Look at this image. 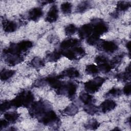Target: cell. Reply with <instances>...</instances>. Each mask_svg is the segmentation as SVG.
<instances>
[{"label": "cell", "mask_w": 131, "mask_h": 131, "mask_svg": "<svg viewBox=\"0 0 131 131\" xmlns=\"http://www.w3.org/2000/svg\"><path fill=\"white\" fill-rule=\"evenodd\" d=\"M34 99V95L31 91L24 90L11 101L13 107H28L33 103Z\"/></svg>", "instance_id": "cell-1"}, {"label": "cell", "mask_w": 131, "mask_h": 131, "mask_svg": "<svg viewBox=\"0 0 131 131\" xmlns=\"http://www.w3.org/2000/svg\"><path fill=\"white\" fill-rule=\"evenodd\" d=\"M33 46L32 41L28 40H22L16 43H11L9 47L3 50V55L6 54H19L26 52Z\"/></svg>", "instance_id": "cell-2"}, {"label": "cell", "mask_w": 131, "mask_h": 131, "mask_svg": "<svg viewBox=\"0 0 131 131\" xmlns=\"http://www.w3.org/2000/svg\"><path fill=\"white\" fill-rule=\"evenodd\" d=\"M48 103L42 100L33 102L29 108V114L33 118H39L48 110H50Z\"/></svg>", "instance_id": "cell-3"}, {"label": "cell", "mask_w": 131, "mask_h": 131, "mask_svg": "<svg viewBox=\"0 0 131 131\" xmlns=\"http://www.w3.org/2000/svg\"><path fill=\"white\" fill-rule=\"evenodd\" d=\"M60 52L61 55L71 60L79 59L82 58L86 54L84 49L80 46L69 49L60 50Z\"/></svg>", "instance_id": "cell-4"}, {"label": "cell", "mask_w": 131, "mask_h": 131, "mask_svg": "<svg viewBox=\"0 0 131 131\" xmlns=\"http://www.w3.org/2000/svg\"><path fill=\"white\" fill-rule=\"evenodd\" d=\"M105 79L101 77H96L84 83V88L86 92L89 94H94L100 89L105 82Z\"/></svg>", "instance_id": "cell-5"}, {"label": "cell", "mask_w": 131, "mask_h": 131, "mask_svg": "<svg viewBox=\"0 0 131 131\" xmlns=\"http://www.w3.org/2000/svg\"><path fill=\"white\" fill-rule=\"evenodd\" d=\"M77 89V85L73 82L63 83L62 86L56 91L58 95H66L70 99H74Z\"/></svg>", "instance_id": "cell-6"}, {"label": "cell", "mask_w": 131, "mask_h": 131, "mask_svg": "<svg viewBox=\"0 0 131 131\" xmlns=\"http://www.w3.org/2000/svg\"><path fill=\"white\" fill-rule=\"evenodd\" d=\"M39 119L41 123L47 126H53L59 122V118L56 113L50 109L48 110Z\"/></svg>", "instance_id": "cell-7"}, {"label": "cell", "mask_w": 131, "mask_h": 131, "mask_svg": "<svg viewBox=\"0 0 131 131\" xmlns=\"http://www.w3.org/2000/svg\"><path fill=\"white\" fill-rule=\"evenodd\" d=\"M91 24L93 26V34L98 36H100L106 33L108 30L107 25L100 19H95L92 20Z\"/></svg>", "instance_id": "cell-8"}, {"label": "cell", "mask_w": 131, "mask_h": 131, "mask_svg": "<svg viewBox=\"0 0 131 131\" xmlns=\"http://www.w3.org/2000/svg\"><path fill=\"white\" fill-rule=\"evenodd\" d=\"M5 57V61L10 66H14L17 65L24 60V58L22 55L19 54H6L4 55Z\"/></svg>", "instance_id": "cell-9"}, {"label": "cell", "mask_w": 131, "mask_h": 131, "mask_svg": "<svg viewBox=\"0 0 131 131\" xmlns=\"http://www.w3.org/2000/svg\"><path fill=\"white\" fill-rule=\"evenodd\" d=\"M60 78L58 76H49L44 80L46 83H48L51 87L58 91L63 85V82L60 80Z\"/></svg>", "instance_id": "cell-10"}, {"label": "cell", "mask_w": 131, "mask_h": 131, "mask_svg": "<svg viewBox=\"0 0 131 131\" xmlns=\"http://www.w3.org/2000/svg\"><path fill=\"white\" fill-rule=\"evenodd\" d=\"M93 33V26L91 23L86 24L82 25L78 30L79 37L82 39L89 37Z\"/></svg>", "instance_id": "cell-11"}, {"label": "cell", "mask_w": 131, "mask_h": 131, "mask_svg": "<svg viewBox=\"0 0 131 131\" xmlns=\"http://www.w3.org/2000/svg\"><path fill=\"white\" fill-rule=\"evenodd\" d=\"M58 17V10L56 5H53L49 10L46 17V21L49 23L55 22Z\"/></svg>", "instance_id": "cell-12"}, {"label": "cell", "mask_w": 131, "mask_h": 131, "mask_svg": "<svg viewBox=\"0 0 131 131\" xmlns=\"http://www.w3.org/2000/svg\"><path fill=\"white\" fill-rule=\"evenodd\" d=\"M80 41L77 38H68L63 40L60 44V50H66L80 46Z\"/></svg>", "instance_id": "cell-13"}, {"label": "cell", "mask_w": 131, "mask_h": 131, "mask_svg": "<svg viewBox=\"0 0 131 131\" xmlns=\"http://www.w3.org/2000/svg\"><path fill=\"white\" fill-rule=\"evenodd\" d=\"M117 104L116 102L111 99H106L103 101L100 105V109L103 113L110 112L116 107Z\"/></svg>", "instance_id": "cell-14"}, {"label": "cell", "mask_w": 131, "mask_h": 131, "mask_svg": "<svg viewBox=\"0 0 131 131\" xmlns=\"http://www.w3.org/2000/svg\"><path fill=\"white\" fill-rule=\"evenodd\" d=\"M101 49L107 53H114L118 50L117 45L114 41L105 40L100 45Z\"/></svg>", "instance_id": "cell-15"}, {"label": "cell", "mask_w": 131, "mask_h": 131, "mask_svg": "<svg viewBox=\"0 0 131 131\" xmlns=\"http://www.w3.org/2000/svg\"><path fill=\"white\" fill-rule=\"evenodd\" d=\"M79 76L80 73L78 70L73 67L67 69L58 75L60 78H62L64 77H69L70 78H75L79 77Z\"/></svg>", "instance_id": "cell-16"}, {"label": "cell", "mask_w": 131, "mask_h": 131, "mask_svg": "<svg viewBox=\"0 0 131 131\" xmlns=\"http://www.w3.org/2000/svg\"><path fill=\"white\" fill-rule=\"evenodd\" d=\"M43 11L40 8L35 7L31 9L28 13V17L30 20L36 21L42 16Z\"/></svg>", "instance_id": "cell-17"}, {"label": "cell", "mask_w": 131, "mask_h": 131, "mask_svg": "<svg viewBox=\"0 0 131 131\" xmlns=\"http://www.w3.org/2000/svg\"><path fill=\"white\" fill-rule=\"evenodd\" d=\"M17 28L16 23L9 20H4L3 21V28L5 32L7 33H12L14 32Z\"/></svg>", "instance_id": "cell-18"}, {"label": "cell", "mask_w": 131, "mask_h": 131, "mask_svg": "<svg viewBox=\"0 0 131 131\" xmlns=\"http://www.w3.org/2000/svg\"><path fill=\"white\" fill-rule=\"evenodd\" d=\"M116 78L122 81H127L130 78V66L129 64L125 69V71L123 72L118 74L116 75Z\"/></svg>", "instance_id": "cell-19"}, {"label": "cell", "mask_w": 131, "mask_h": 131, "mask_svg": "<svg viewBox=\"0 0 131 131\" xmlns=\"http://www.w3.org/2000/svg\"><path fill=\"white\" fill-rule=\"evenodd\" d=\"M78 112V107L74 104H71L63 110L62 113L66 115L72 116L76 115Z\"/></svg>", "instance_id": "cell-20"}, {"label": "cell", "mask_w": 131, "mask_h": 131, "mask_svg": "<svg viewBox=\"0 0 131 131\" xmlns=\"http://www.w3.org/2000/svg\"><path fill=\"white\" fill-rule=\"evenodd\" d=\"M61 56L60 51L55 50L48 53L46 56V59L50 62H56L61 58Z\"/></svg>", "instance_id": "cell-21"}, {"label": "cell", "mask_w": 131, "mask_h": 131, "mask_svg": "<svg viewBox=\"0 0 131 131\" xmlns=\"http://www.w3.org/2000/svg\"><path fill=\"white\" fill-rule=\"evenodd\" d=\"M19 114L17 112H9L4 114V118L6 120L11 123L15 122L18 119Z\"/></svg>", "instance_id": "cell-22"}, {"label": "cell", "mask_w": 131, "mask_h": 131, "mask_svg": "<svg viewBox=\"0 0 131 131\" xmlns=\"http://www.w3.org/2000/svg\"><path fill=\"white\" fill-rule=\"evenodd\" d=\"M29 64L35 69H38L45 66V62L41 58L38 57H35L30 61Z\"/></svg>", "instance_id": "cell-23"}, {"label": "cell", "mask_w": 131, "mask_h": 131, "mask_svg": "<svg viewBox=\"0 0 131 131\" xmlns=\"http://www.w3.org/2000/svg\"><path fill=\"white\" fill-rule=\"evenodd\" d=\"M15 73V71L12 70L3 69L1 72V79L2 81H6L12 77Z\"/></svg>", "instance_id": "cell-24"}, {"label": "cell", "mask_w": 131, "mask_h": 131, "mask_svg": "<svg viewBox=\"0 0 131 131\" xmlns=\"http://www.w3.org/2000/svg\"><path fill=\"white\" fill-rule=\"evenodd\" d=\"M83 110L87 114L91 115H93L97 113V112L98 111L99 108L97 106L91 103L85 104L83 107Z\"/></svg>", "instance_id": "cell-25"}, {"label": "cell", "mask_w": 131, "mask_h": 131, "mask_svg": "<svg viewBox=\"0 0 131 131\" xmlns=\"http://www.w3.org/2000/svg\"><path fill=\"white\" fill-rule=\"evenodd\" d=\"M130 6V2L128 1H119L116 6L117 12L125 11L127 10Z\"/></svg>", "instance_id": "cell-26"}, {"label": "cell", "mask_w": 131, "mask_h": 131, "mask_svg": "<svg viewBox=\"0 0 131 131\" xmlns=\"http://www.w3.org/2000/svg\"><path fill=\"white\" fill-rule=\"evenodd\" d=\"M79 99L84 104H87L92 102L93 97L88 93H81L79 95Z\"/></svg>", "instance_id": "cell-27"}, {"label": "cell", "mask_w": 131, "mask_h": 131, "mask_svg": "<svg viewBox=\"0 0 131 131\" xmlns=\"http://www.w3.org/2000/svg\"><path fill=\"white\" fill-rule=\"evenodd\" d=\"M98 68L99 71H100L101 72L104 73H108L112 70V69H113L111 64L108 61L98 64Z\"/></svg>", "instance_id": "cell-28"}, {"label": "cell", "mask_w": 131, "mask_h": 131, "mask_svg": "<svg viewBox=\"0 0 131 131\" xmlns=\"http://www.w3.org/2000/svg\"><path fill=\"white\" fill-rule=\"evenodd\" d=\"M72 4L68 2H65L62 3L60 6V9L62 12L66 15L71 13L72 11Z\"/></svg>", "instance_id": "cell-29"}, {"label": "cell", "mask_w": 131, "mask_h": 131, "mask_svg": "<svg viewBox=\"0 0 131 131\" xmlns=\"http://www.w3.org/2000/svg\"><path fill=\"white\" fill-rule=\"evenodd\" d=\"M100 125L99 123L95 119H92L90 120L85 124V128L91 130H95L96 129L99 127Z\"/></svg>", "instance_id": "cell-30"}, {"label": "cell", "mask_w": 131, "mask_h": 131, "mask_svg": "<svg viewBox=\"0 0 131 131\" xmlns=\"http://www.w3.org/2000/svg\"><path fill=\"white\" fill-rule=\"evenodd\" d=\"M85 71L88 74L91 75L97 74L99 71L98 67L94 64H90L87 65L85 67Z\"/></svg>", "instance_id": "cell-31"}, {"label": "cell", "mask_w": 131, "mask_h": 131, "mask_svg": "<svg viewBox=\"0 0 131 131\" xmlns=\"http://www.w3.org/2000/svg\"><path fill=\"white\" fill-rule=\"evenodd\" d=\"M77 31V28L74 24H69L64 29L65 33L68 36H71L75 33Z\"/></svg>", "instance_id": "cell-32"}, {"label": "cell", "mask_w": 131, "mask_h": 131, "mask_svg": "<svg viewBox=\"0 0 131 131\" xmlns=\"http://www.w3.org/2000/svg\"><path fill=\"white\" fill-rule=\"evenodd\" d=\"M90 7V4L89 2H82L79 4V5L77 6L76 10L79 13H82L84 11H85L87 9H89V8Z\"/></svg>", "instance_id": "cell-33"}, {"label": "cell", "mask_w": 131, "mask_h": 131, "mask_svg": "<svg viewBox=\"0 0 131 131\" xmlns=\"http://www.w3.org/2000/svg\"><path fill=\"white\" fill-rule=\"evenodd\" d=\"M100 40V37L92 34L89 37L87 38L86 42L91 46H94Z\"/></svg>", "instance_id": "cell-34"}, {"label": "cell", "mask_w": 131, "mask_h": 131, "mask_svg": "<svg viewBox=\"0 0 131 131\" xmlns=\"http://www.w3.org/2000/svg\"><path fill=\"white\" fill-rule=\"evenodd\" d=\"M121 94V90L116 88H113L110 90L106 93L105 96L106 97H118Z\"/></svg>", "instance_id": "cell-35"}, {"label": "cell", "mask_w": 131, "mask_h": 131, "mask_svg": "<svg viewBox=\"0 0 131 131\" xmlns=\"http://www.w3.org/2000/svg\"><path fill=\"white\" fill-rule=\"evenodd\" d=\"M123 57V54H120L114 57L113 59L111 61H110L113 69L115 68L116 66H118V65H119Z\"/></svg>", "instance_id": "cell-36"}, {"label": "cell", "mask_w": 131, "mask_h": 131, "mask_svg": "<svg viewBox=\"0 0 131 131\" xmlns=\"http://www.w3.org/2000/svg\"><path fill=\"white\" fill-rule=\"evenodd\" d=\"M12 106L11 101L5 100L0 105V110L1 112H5L9 110Z\"/></svg>", "instance_id": "cell-37"}, {"label": "cell", "mask_w": 131, "mask_h": 131, "mask_svg": "<svg viewBox=\"0 0 131 131\" xmlns=\"http://www.w3.org/2000/svg\"><path fill=\"white\" fill-rule=\"evenodd\" d=\"M95 61L98 65V64L107 62V61H108V58L106 56H105L104 55H98L96 57V58L95 59Z\"/></svg>", "instance_id": "cell-38"}, {"label": "cell", "mask_w": 131, "mask_h": 131, "mask_svg": "<svg viewBox=\"0 0 131 131\" xmlns=\"http://www.w3.org/2000/svg\"><path fill=\"white\" fill-rule=\"evenodd\" d=\"M123 93L126 95L129 96L130 94V82L126 83L123 89Z\"/></svg>", "instance_id": "cell-39"}, {"label": "cell", "mask_w": 131, "mask_h": 131, "mask_svg": "<svg viewBox=\"0 0 131 131\" xmlns=\"http://www.w3.org/2000/svg\"><path fill=\"white\" fill-rule=\"evenodd\" d=\"M9 122L6 119H2L0 121V129L2 130L3 129L6 128L9 125Z\"/></svg>", "instance_id": "cell-40"}, {"label": "cell", "mask_w": 131, "mask_h": 131, "mask_svg": "<svg viewBox=\"0 0 131 131\" xmlns=\"http://www.w3.org/2000/svg\"><path fill=\"white\" fill-rule=\"evenodd\" d=\"M126 47L127 48V49L129 51V53H130V41H128L126 43Z\"/></svg>", "instance_id": "cell-41"}, {"label": "cell", "mask_w": 131, "mask_h": 131, "mask_svg": "<svg viewBox=\"0 0 131 131\" xmlns=\"http://www.w3.org/2000/svg\"><path fill=\"white\" fill-rule=\"evenodd\" d=\"M51 3H54V1H43L41 2L42 5H46V4H50Z\"/></svg>", "instance_id": "cell-42"}, {"label": "cell", "mask_w": 131, "mask_h": 131, "mask_svg": "<svg viewBox=\"0 0 131 131\" xmlns=\"http://www.w3.org/2000/svg\"><path fill=\"white\" fill-rule=\"evenodd\" d=\"M114 130H120V129H119V128H117V127H116V128H114Z\"/></svg>", "instance_id": "cell-43"}]
</instances>
